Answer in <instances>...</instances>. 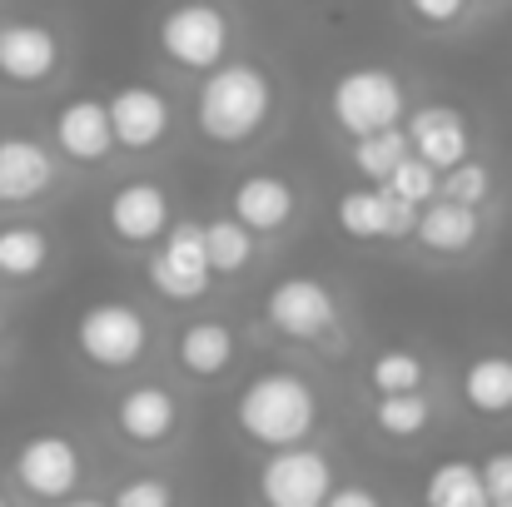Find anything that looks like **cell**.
Segmentation results:
<instances>
[{
    "mask_svg": "<svg viewBox=\"0 0 512 507\" xmlns=\"http://www.w3.org/2000/svg\"><path fill=\"white\" fill-rule=\"evenodd\" d=\"M274 120V80L254 60H224L194 95V125L209 145H249Z\"/></svg>",
    "mask_w": 512,
    "mask_h": 507,
    "instance_id": "1",
    "label": "cell"
},
{
    "mask_svg": "<svg viewBox=\"0 0 512 507\" xmlns=\"http://www.w3.org/2000/svg\"><path fill=\"white\" fill-rule=\"evenodd\" d=\"M234 423L249 443H259L269 453L309 443V433L319 428V393L294 368H264L234 398Z\"/></svg>",
    "mask_w": 512,
    "mask_h": 507,
    "instance_id": "2",
    "label": "cell"
},
{
    "mask_svg": "<svg viewBox=\"0 0 512 507\" xmlns=\"http://www.w3.org/2000/svg\"><path fill=\"white\" fill-rule=\"evenodd\" d=\"M329 115L348 140H363L373 130H393L408 120V90L383 65H353L329 90Z\"/></svg>",
    "mask_w": 512,
    "mask_h": 507,
    "instance_id": "3",
    "label": "cell"
},
{
    "mask_svg": "<svg viewBox=\"0 0 512 507\" xmlns=\"http://www.w3.org/2000/svg\"><path fill=\"white\" fill-rule=\"evenodd\" d=\"M75 348L100 373H125L150 353V319L130 299H95L75 319Z\"/></svg>",
    "mask_w": 512,
    "mask_h": 507,
    "instance_id": "4",
    "label": "cell"
},
{
    "mask_svg": "<svg viewBox=\"0 0 512 507\" xmlns=\"http://www.w3.org/2000/svg\"><path fill=\"white\" fill-rule=\"evenodd\" d=\"M160 55L170 60L174 70H189V75H209L214 65H224L229 55V15L214 5V0H179L174 10L160 15Z\"/></svg>",
    "mask_w": 512,
    "mask_h": 507,
    "instance_id": "5",
    "label": "cell"
},
{
    "mask_svg": "<svg viewBox=\"0 0 512 507\" xmlns=\"http://www.w3.org/2000/svg\"><path fill=\"white\" fill-rule=\"evenodd\" d=\"M10 478L25 498L35 503H65L80 493L85 483V453L70 433H30L15 458H10Z\"/></svg>",
    "mask_w": 512,
    "mask_h": 507,
    "instance_id": "6",
    "label": "cell"
},
{
    "mask_svg": "<svg viewBox=\"0 0 512 507\" xmlns=\"http://www.w3.org/2000/svg\"><path fill=\"white\" fill-rule=\"evenodd\" d=\"M334 463L324 448L294 443V448H274L259 468V507H324L334 493Z\"/></svg>",
    "mask_w": 512,
    "mask_h": 507,
    "instance_id": "7",
    "label": "cell"
},
{
    "mask_svg": "<svg viewBox=\"0 0 512 507\" xmlns=\"http://www.w3.org/2000/svg\"><path fill=\"white\" fill-rule=\"evenodd\" d=\"M150 284L170 304H194L214 284V264L204 249V224H170L165 244L150 254Z\"/></svg>",
    "mask_w": 512,
    "mask_h": 507,
    "instance_id": "8",
    "label": "cell"
},
{
    "mask_svg": "<svg viewBox=\"0 0 512 507\" xmlns=\"http://www.w3.org/2000/svg\"><path fill=\"white\" fill-rule=\"evenodd\" d=\"M264 319H269L274 334L314 343V338H324L339 324V304H334L329 284H319V279H309V274H294V279L269 284V294H264Z\"/></svg>",
    "mask_w": 512,
    "mask_h": 507,
    "instance_id": "9",
    "label": "cell"
},
{
    "mask_svg": "<svg viewBox=\"0 0 512 507\" xmlns=\"http://www.w3.org/2000/svg\"><path fill=\"white\" fill-rule=\"evenodd\" d=\"M334 219L348 239L373 244V239H408L418 224V209L403 194H393L388 184H358V189L339 194Z\"/></svg>",
    "mask_w": 512,
    "mask_h": 507,
    "instance_id": "10",
    "label": "cell"
},
{
    "mask_svg": "<svg viewBox=\"0 0 512 507\" xmlns=\"http://www.w3.org/2000/svg\"><path fill=\"white\" fill-rule=\"evenodd\" d=\"M55 150L75 165H105L115 150V125H110V100L75 95L55 110Z\"/></svg>",
    "mask_w": 512,
    "mask_h": 507,
    "instance_id": "11",
    "label": "cell"
},
{
    "mask_svg": "<svg viewBox=\"0 0 512 507\" xmlns=\"http://www.w3.org/2000/svg\"><path fill=\"white\" fill-rule=\"evenodd\" d=\"M105 224H110V234L120 244L145 249V244H155V239L170 234V194L160 184H150V179H130V184H120L110 194Z\"/></svg>",
    "mask_w": 512,
    "mask_h": 507,
    "instance_id": "12",
    "label": "cell"
},
{
    "mask_svg": "<svg viewBox=\"0 0 512 507\" xmlns=\"http://www.w3.org/2000/svg\"><path fill=\"white\" fill-rule=\"evenodd\" d=\"M60 65V35L45 20H0V80L45 85Z\"/></svg>",
    "mask_w": 512,
    "mask_h": 507,
    "instance_id": "13",
    "label": "cell"
},
{
    "mask_svg": "<svg viewBox=\"0 0 512 507\" xmlns=\"http://www.w3.org/2000/svg\"><path fill=\"white\" fill-rule=\"evenodd\" d=\"M110 125H115V145L120 150L145 155V150H155L170 135L174 110L155 85H120L110 95Z\"/></svg>",
    "mask_w": 512,
    "mask_h": 507,
    "instance_id": "14",
    "label": "cell"
},
{
    "mask_svg": "<svg viewBox=\"0 0 512 507\" xmlns=\"http://www.w3.org/2000/svg\"><path fill=\"white\" fill-rule=\"evenodd\" d=\"M115 428L135 448H160V443H170L174 428H179V398L165 383H135L115 403Z\"/></svg>",
    "mask_w": 512,
    "mask_h": 507,
    "instance_id": "15",
    "label": "cell"
},
{
    "mask_svg": "<svg viewBox=\"0 0 512 507\" xmlns=\"http://www.w3.org/2000/svg\"><path fill=\"white\" fill-rule=\"evenodd\" d=\"M403 130L413 140V155H423L428 165L453 169L463 160H473V130H468L458 105H423L403 120Z\"/></svg>",
    "mask_w": 512,
    "mask_h": 507,
    "instance_id": "16",
    "label": "cell"
},
{
    "mask_svg": "<svg viewBox=\"0 0 512 507\" xmlns=\"http://www.w3.org/2000/svg\"><path fill=\"white\" fill-rule=\"evenodd\" d=\"M294 209H299L294 184H289L284 174H269V169L244 174V179L229 189V214L244 219L254 234H274V229H284V224L294 219Z\"/></svg>",
    "mask_w": 512,
    "mask_h": 507,
    "instance_id": "17",
    "label": "cell"
},
{
    "mask_svg": "<svg viewBox=\"0 0 512 507\" xmlns=\"http://www.w3.org/2000/svg\"><path fill=\"white\" fill-rule=\"evenodd\" d=\"M413 239L428 249V254H443V259H458L468 254L478 239H483V214L473 204H458V199H428L418 209V224H413Z\"/></svg>",
    "mask_w": 512,
    "mask_h": 507,
    "instance_id": "18",
    "label": "cell"
},
{
    "mask_svg": "<svg viewBox=\"0 0 512 507\" xmlns=\"http://www.w3.org/2000/svg\"><path fill=\"white\" fill-rule=\"evenodd\" d=\"M55 184V155L30 135L0 140V204H30Z\"/></svg>",
    "mask_w": 512,
    "mask_h": 507,
    "instance_id": "19",
    "label": "cell"
},
{
    "mask_svg": "<svg viewBox=\"0 0 512 507\" xmlns=\"http://www.w3.org/2000/svg\"><path fill=\"white\" fill-rule=\"evenodd\" d=\"M234 358H239V338L229 324H219V319H194V324H184L179 338H174V363L189 373V378H219V373H229L234 368Z\"/></svg>",
    "mask_w": 512,
    "mask_h": 507,
    "instance_id": "20",
    "label": "cell"
},
{
    "mask_svg": "<svg viewBox=\"0 0 512 507\" xmlns=\"http://www.w3.org/2000/svg\"><path fill=\"white\" fill-rule=\"evenodd\" d=\"M463 403L478 418H508L512 413V353H478L468 358L463 378H458Z\"/></svg>",
    "mask_w": 512,
    "mask_h": 507,
    "instance_id": "21",
    "label": "cell"
},
{
    "mask_svg": "<svg viewBox=\"0 0 512 507\" xmlns=\"http://www.w3.org/2000/svg\"><path fill=\"white\" fill-rule=\"evenodd\" d=\"M423 507H488L483 493V463L443 458L423 478Z\"/></svg>",
    "mask_w": 512,
    "mask_h": 507,
    "instance_id": "22",
    "label": "cell"
},
{
    "mask_svg": "<svg viewBox=\"0 0 512 507\" xmlns=\"http://www.w3.org/2000/svg\"><path fill=\"white\" fill-rule=\"evenodd\" d=\"M373 428L383 438H393V443H413V438H423L433 428V398L423 388H413V393H378Z\"/></svg>",
    "mask_w": 512,
    "mask_h": 507,
    "instance_id": "23",
    "label": "cell"
},
{
    "mask_svg": "<svg viewBox=\"0 0 512 507\" xmlns=\"http://www.w3.org/2000/svg\"><path fill=\"white\" fill-rule=\"evenodd\" d=\"M45 264H50V234L45 229H35V224H5L0 229V279H10V284L35 279Z\"/></svg>",
    "mask_w": 512,
    "mask_h": 507,
    "instance_id": "24",
    "label": "cell"
},
{
    "mask_svg": "<svg viewBox=\"0 0 512 507\" xmlns=\"http://www.w3.org/2000/svg\"><path fill=\"white\" fill-rule=\"evenodd\" d=\"M408 155H413V140H408L403 125H393V130H373V135L353 140V169H358L368 184H388L393 169L403 165Z\"/></svg>",
    "mask_w": 512,
    "mask_h": 507,
    "instance_id": "25",
    "label": "cell"
},
{
    "mask_svg": "<svg viewBox=\"0 0 512 507\" xmlns=\"http://www.w3.org/2000/svg\"><path fill=\"white\" fill-rule=\"evenodd\" d=\"M204 249H209L214 274H239V269L254 264V229L234 214L204 219Z\"/></svg>",
    "mask_w": 512,
    "mask_h": 507,
    "instance_id": "26",
    "label": "cell"
},
{
    "mask_svg": "<svg viewBox=\"0 0 512 507\" xmlns=\"http://www.w3.org/2000/svg\"><path fill=\"white\" fill-rule=\"evenodd\" d=\"M368 383H373V393H413L428 383V363L413 348H383L368 363Z\"/></svg>",
    "mask_w": 512,
    "mask_h": 507,
    "instance_id": "27",
    "label": "cell"
},
{
    "mask_svg": "<svg viewBox=\"0 0 512 507\" xmlns=\"http://www.w3.org/2000/svg\"><path fill=\"white\" fill-rule=\"evenodd\" d=\"M388 189H393V194H403V199H408L413 209H423L428 199H438V189H443V169L428 165L423 155H408L403 165L393 169Z\"/></svg>",
    "mask_w": 512,
    "mask_h": 507,
    "instance_id": "28",
    "label": "cell"
},
{
    "mask_svg": "<svg viewBox=\"0 0 512 507\" xmlns=\"http://www.w3.org/2000/svg\"><path fill=\"white\" fill-rule=\"evenodd\" d=\"M443 199H458V204H473V209H483L488 204V194H493V169L483 165V160H463V165L443 169V189H438Z\"/></svg>",
    "mask_w": 512,
    "mask_h": 507,
    "instance_id": "29",
    "label": "cell"
},
{
    "mask_svg": "<svg viewBox=\"0 0 512 507\" xmlns=\"http://www.w3.org/2000/svg\"><path fill=\"white\" fill-rule=\"evenodd\" d=\"M110 507H174V488L165 478H125L110 493Z\"/></svg>",
    "mask_w": 512,
    "mask_h": 507,
    "instance_id": "30",
    "label": "cell"
},
{
    "mask_svg": "<svg viewBox=\"0 0 512 507\" xmlns=\"http://www.w3.org/2000/svg\"><path fill=\"white\" fill-rule=\"evenodd\" d=\"M468 5H473V0H403V10H408L423 30H453V25H463Z\"/></svg>",
    "mask_w": 512,
    "mask_h": 507,
    "instance_id": "31",
    "label": "cell"
},
{
    "mask_svg": "<svg viewBox=\"0 0 512 507\" xmlns=\"http://www.w3.org/2000/svg\"><path fill=\"white\" fill-rule=\"evenodd\" d=\"M483 493H488V507H512V448L483 458Z\"/></svg>",
    "mask_w": 512,
    "mask_h": 507,
    "instance_id": "32",
    "label": "cell"
},
{
    "mask_svg": "<svg viewBox=\"0 0 512 507\" xmlns=\"http://www.w3.org/2000/svg\"><path fill=\"white\" fill-rule=\"evenodd\" d=\"M324 507H383V498H378L373 488H363V483H343V488L329 493Z\"/></svg>",
    "mask_w": 512,
    "mask_h": 507,
    "instance_id": "33",
    "label": "cell"
},
{
    "mask_svg": "<svg viewBox=\"0 0 512 507\" xmlns=\"http://www.w3.org/2000/svg\"><path fill=\"white\" fill-rule=\"evenodd\" d=\"M55 507H110L105 498H65V503H55Z\"/></svg>",
    "mask_w": 512,
    "mask_h": 507,
    "instance_id": "34",
    "label": "cell"
},
{
    "mask_svg": "<svg viewBox=\"0 0 512 507\" xmlns=\"http://www.w3.org/2000/svg\"><path fill=\"white\" fill-rule=\"evenodd\" d=\"M0 507H10V498H5V493H0Z\"/></svg>",
    "mask_w": 512,
    "mask_h": 507,
    "instance_id": "35",
    "label": "cell"
},
{
    "mask_svg": "<svg viewBox=\"0 0 512 507\" xmlns=\"http://www.w3.org/2000/svg\"><path fill=\"white\" fill-rule=\"evenodd\" d=\"M0 329H5V314H0Z\"/></svg>",
    "mask_w": 512,
    "mask_h": 507,
    "instance_id": "36",
    "label": "cell"
}]
</instances>
